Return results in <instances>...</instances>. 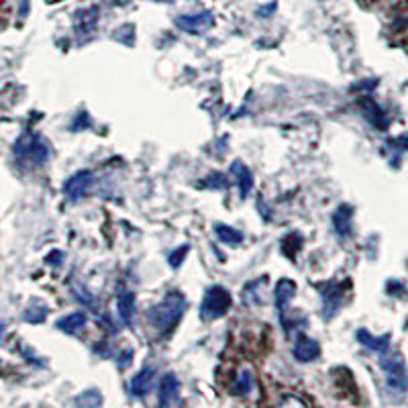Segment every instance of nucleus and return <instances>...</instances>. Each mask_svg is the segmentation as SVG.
I'll return each mask as SVG.
<instances>
[{
	"label": "nucleus",
	"mask_w": 408,
	"mask_h": 408,
	"mask_svg": "<svg viewBox=\"0 0 408 408\" xmlns=\"http://www.w3.org/2000/svg\"><path fill=\"white\" fill-rule=\"evenodd\" d=\"M186 310V298L180 292H169L164 296V300L152 306L150 310V323L159 333L172 331L178 323H180L182 315Z\"/></svg>",
	"instance_id": "obj_1"
},
{
	"label": "nucleus",
	"mask_w": 408,
	"mask_h": 408,
	"mask_svg": "<svg viewBox=\"0 0 408 408\" xmlns=\"http://www.w3.org/2000/svg\"><path fill=\"white\" fill-rule=\"evenodd\" d=\"M13 153H15V159L19 166L31 169V167H39L46 164L47 157H49V145L41 135L25 133L15 143Z\"/></svg>",
	"instance_id": "obj_2"
},
{
	"label": "nucleus",
	"mask_w": 408,
	"mask_h": 408,
	"mask_svg": "<svg viewBox=\"0 0 408 408\" xmlns=\"http://www.w3.org/2000/svg\"><path fill=\"white\" fill-rule=\"evenodd\" d=\"M380 367L386 372V388L392 394L404 396L408 390V372L404 362L400 360V355H386L382 353Z\"/></svg>",
	"instance_id": "obj_3"
},
{
	"label": "nucleus",
	"mask_w": 408,
	"mask_h": 408,
	"mask_svg": "<svg viewBox=\"0 0 408 408\" xmlns=\"http://www.w3.org/2000/svg\"><path fill=\"white\" fill-rule=\"evenodd\" d=\"M231 304H233V298H231L227 288L212 286L206 290L198 313H200V318H204V320H214V318L225 317Z\"/></svg>",
	"instance_id": "obj_4"
},
{
	"label": "nucleus",
	"mask_w": 408,
	"mask_h": 408,
	"mask_svg": "<svg viewBox=\"0 0 408 408\" xmlns=\"http://www.w3.org/2000/svg\"><path fill=\"white\" fill-rule=\"evenodd\" d=\"M214 25V15L211 11H198V13H188V15L176 16V27L190 35H200L209 31Z\"/></svg>",
	"instance_id": "obj_5"
},
{
	"label": "nucleus",
	"mask_w": 408,
	"mask_h": 408,
	"mask_svg": "<svg viewBox=\"0 0 408 408\" xmlns=\"http://www.w3.org/2000/svg\"><path fill=\"white\" fill-rule=\"evenodd\" d=\"M92 184H94L92 172L82 169V172H76L74 176H70V178L66 180V184H63V194L68 197V200L78 202V200H82V198L90 192Z\"/></svg>",
	"instance_id": "obj_6"
},
{
	"label": "nucleus",
	"mask_w": 408,
	"mask_h": 408,
	"mask_svg": "<svg viewBox=\"0 0 408 408\" xmlns=\"http://www.w3.org/2000/svg\"><path fill=\"white\" fill-rule=\"evenodd\" d=\"M153 382H155V367L145 365L143 370H139L135 378L131 380L129 384V394L135 396V398H145L147 394L152 392Z\"/></svg>",
	"instance_id": "obj_7"
},
{
	"label": "nucleus",
	"mask_w": 408,
	"mask_h": 408,
	"mask_svg": "<svg viewBox=\"0 0 408 408\" xmlns=\"http://www.w3.org/2000/svg\"><path fill=\"white\" fill-rule=\"evenodd\" d=\"M292 355L294 360L300 363L315 362L318 355H320V347L315 339H308V337H298V341L294 343L292 347Z\"/></svg>",
	"instance_id": "obj_8"
},
{
	"label": "nucleus",
	"mask_w": 408,
	"mask_h": 408,
	"mask_svg": "<svg viewBox=\"0 0 408 408\" xmlns=\"http://www.w3.org/2000/svg\"><path fill=\"white\" fill-rule=\"evenodd\" d=\"M333 229L339 237H347L351 235V227H353V206L349 204H341L337 206V211L331 216Z\"/></svg>",
	"instance_id": "obj_9"
},
{
	"label": "nucleus",
	"mask_w": 408,
	"mask_h": 408,
	"mask_svg": "<svg viewBox=\"0 0 408 408\" xmlns=\"http://www.w3.org/2000/svg\"><path fill=\"white\" fill-rule=\"evenodd\" d=\"M178 392H180V382H178V378L174 374H167L166 378L159 382L157 402L162 407H167V404H172L178 398Z\"/></svg>",
	"instance_id": "obj_10"
},
{
	"label": "nucleus",
	"mask_w": 408,
	"mask_h": 408,
	"mask_svg": "<svg viewBox=\"0 0 408 408\" xmlns=\"http://www.w3.org/2000/svg\"><path fill=\"white\" fill-rule=\"evenodd\" d=\"M294 294H296V284L288 278H282L276 286V306H278L280 315L286 313L288 304L294 298Z\"/></svg>",
	"instance_id": "obj_11"
},
{
	"label": "nucleus",
	"mask_w": 408,
	"mask_h": 408,
	"mask_svg": "<svg viewBox=\"0 0 408 408\" xmlns=\"http://www.w3.org/2000/svg\"><path fill=\"white\" fill-rule=\"evenodd\" d=\"M86 323H88V317H86V313H82V310H76V313H72V315H66V317H61L58 323H56V327L60 329V331L68 333V335H76L80 333L84 327H86Z\"/></svg>",
	"instance_id": "obj_12"
},
{
	"label": "nucleus",
	"mask_w": 408,
	"mask_h": 408,
	"mask_svg": "<svg viewBox=\"0 0 408 408\" xmlns=\"http://www.w3.org/2000/svg\"><path fill=\"white\" fill-rule=\"evenodd\" d=\"M117 313L127 327L133 323V315H135V294L133 292H121L117 296Z\"/></svg>",
	"instance_id": "obj_13"
},
{
	"label": "nucleus",
	"mask_w": 408,
	"mask_h": 408,
	"mask_svg": "<svg viewBox=\"0 0 408 408\" xmlns=\"http://www.w3.org/2000/svg\"><path fill=\"white\" fill-rule=\"evenodd\" d=\"M357 339L362 341L363 347L372 349V351H378V353H386L390 347V335H382V337H374L367 331L360 329L357 331Z\"/></svg>",
	"instance_id": "obj_14"
},
{
	"label": "nucleus",
	"mask_w": 408,
	"mask_h": 408,
	"mask_svg": "<svg viewBox=\"0 0 408 408\" xmlns=\"http://www.w3.org/2000/svg\"><path fill=\"white\" fill-rule=\"evenodd\" d=\"M231 172H233V176L237 178L239 190H241V197L247 198V194H249L251 188H253V176H251L249 167L243 166L241 162H235V164L231 166Z\"/></svg>",
	"instance_id": "obj_15"
},
{
	"label": "nucleus",
	"mask_w": 408,
	"mask_h": 408,
	"mask_svg": "<svg viewBox=\"0 0 408 408\" xmlns=\"http://www.w3.org/2000/svg\"><path fill=\"white\" fill-rule=\"evenodd\" d=\"M98 23V9L96 6H90L86 11H80L76 15V31L80 35H88L94 31Z\"/></svg>",
	"instance_id": "obj_16"
},
{
	"label": "nucleus",
	"mask_w": 408,
	"mask_h": 408,
	"mask_svg": "<svg viewBox=\"0 0 408 408\" xmlns=\"http://www.w3.org/2000/svg\"><path fill=\"white\" fill-rule=\"evenodd\" d=\"M253 388H256V376H253V372H251V370H243L241 374L237 376V380H235V384H233V394L247 396V394L253 392Z\"/></svg>",
	"instance_id": "obj_17"
},
{
	"label": "nucleus",
	"mask_w": 408,
	"mask_h": 408,
	"mask_svg": "<svg viewBox=\"0 0 408 408\" xmlns=\"http://www.w3.org/2000/svg\"><path fill=\"white\" fill-rule=\"evenodd\" d=\"M214 235L227 245H239L243 241V233L237 231V229L229 227V225H223V223H216L214 225Z\"/></svg>",
	"instance_id": "obj_18"
},
{
	"label": "nucleus",
	"mask_w": 408,
	"mask_h": 408,
	"mask_svg": "<svg viewBox=\"0 0 408 408\" xmlns=\"http://www.w3.org/2000/svg\"><path fill=\"white\" fill-rule=\"evenodd\" d=\"M47 313H49V308H47L43 303H33L29 304L27 308H25V313H23V318L27 320V323H33V325H37V323H43L47 317Z\"/></svg>",
	"instance_id": "obj_19"
},
{
	"label": "nucleus",
	"mask_w": 408,
	"mask_h": 408,
	"mask_svg": "<svg viewBox=\"0 0 408 408\" xmlns=\"http://www.w3.org/2000/svg\"><path fill=\"white\" fill-rule=\"evenodd\" d=\"M76 404H82V407H98V404H103V396L96 392V390H88V392H84L82 396H78Z\"/></svg>",
	"instance_id": "obj_20"
},
{
	"label": "nucleus",
	"mask_w": 408,
	"mask_h": 408,
	"mask_svg": "<svg viewBox=\"0 0 408 408\" xmlns=\"http://www.w3.org/2000/svg\"><path fill=\"white\" fill-rule=\"evenodd\" d=\"M204 186H206V188H219V190H225V188L229 186V182L223 174H211V176L206 178V182H204Z\"/></svg>",
	"instance_id": "obj_21"
},
{
	"label": "nucleus",
	"mask_w": 408,
	"mask_h": 408,
	"mask_svg": "<svg viewBox=\"0 0 408 408\" xmlns=\"http://www.w3.org/2000/svg\"><path fill=\"white\" fill-rule=\"evenodd\" d=\"M186 253H188V245H182V247H178L176 251H172V253L167 256L169 266H172V268H180V263L184 261Z\"/></svg>",
	"instance_id": "obj_22"
},
{
	"label": "nucleus",
	"mask_w": 408,
	"mask_h": 408,
	"mask_svg": "<svg viewBox=\"0 0 408 408\" xmlns=\"http://www.w3.org/2000/svg\"><path fill=\"white\" fill-rule=\"evenodd\" d=\"M131 355H133L131 351H125V355H122V357H121L122 362L119 363V367H121V370H125V367H127V365L131 363Z\"/></svg>",
	"instance_id": "obj_23"
},
{
	"label": "nucleus",
	"mask_w": 408,
	"mask_h": 408,
	"mask_svg": "<svg viewBox=\"0 0 408 408\" xmlns=\"http://www.w3.org/2000/svg\"><path fill=\"white\" fill-rule=\"evenodd\" d=\"M2 331H4V325H0V337H2Z\"/></svg>",
	"instance_id": "obj_24"
},
{
	"label": "nucleus",
	"mask_w": 408,
	"mask_h": 408,
	"mask_svg": "<svg viewBox=\"0 0 408 408\" xmlns=\"http://www.w3.org/2000/svg\"><path fill=\"white\" fill-rule=\"evenodd\" d=\"M155 2H172V0H155Z\"/></svg>",
	"instance_id": "obj_25"
}]
</instances>
